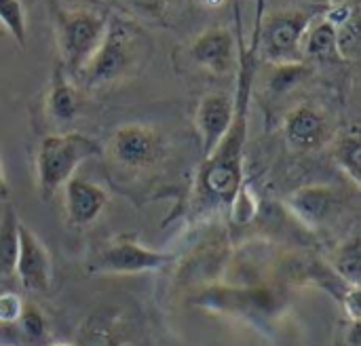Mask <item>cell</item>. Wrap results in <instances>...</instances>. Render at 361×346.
<instances>
[{"label":"cell","mask_w":361,"mask_h":346,"mask_svg":"<svg viewBox=\"0 0 361 346\" xmlns=\"http://www.w3.org/2000/svg\"><path fill=\"white\" fill-rule=\"evenodd\" d=\"M23 304L25 302L15 292L0 294V326H13L19 319Z\"/></svg>","instance_id":"cell-24"},{"label":"cell","mask_w":361,"mask_h":346,"mask_svg":"<svg viewBox=\"0 0 361 346\" xmlns=\"http://www.w3.org/2000/svg\"><path fill=\"white\" fill-rule=\"evenodd\" d=\"M49 346H74V345H70V342H51Z\"/></svg>","instance_id":"cell-27"},{"label":"cell","mask_w":361,"mask_h":346,"mask_svg":"<svg viewBox=\"0 0 361 346\" xmlns=\"http://www.w3.org/2000/svg\"><path fill=\"white\" fill-rule=\"evenodd\" d=\"M44 110L49 118L57 125L72 123L80 112V93L70 82V76L59 63L55 66L53 76H51V85L47 91V99H44Z\"/></svg>","instance_id":"cell-16"},{"label":"cell","mask_w":361,"mask_h":346,"mask_svg":"<svg viewBox=\"0 0 361 346\" xmlns=\"http://www.w3.org/2000/svg\"><path fill=\"white\" fill-rule=\"evenodd\" d=\"M228 211H231L233 222H237V224H247V222L254 220V216L258 214L256 197L252 194V190H250V186H247L245 182L241 184V188L237 190L235 199L231 201Z\"/></svg>","instance_id":"cell-23"},{"label":"cell","mask_w":361,"mask_h":346,"mask_svg":"<svg viewBox=\"0 0 361 346\" xmlns=\"http://www.w3.org/2000/svg\"><path fill=\"white\" fill-rule=\"evenodd\" d=\"M15 277L23 290L32 294H47L53 283V262L47 245L32 228L19 222V243L15 260Z\"/></svg>","instance_id":"cell-10"},{"label":"cell","mask_w":361,"mask_h":346,"mask_svg":"<svg viewBox=\"0 0 361 346\" xmlns=\"http://www.w3.org/2000/svg\"><path fill=\"white\" fill-rule=\"evenodd\" d=\"M334 159L338 167L349 175V180L360 186L361 184V137L360 129L351 127L345 131L338 142L334 144Z\"/></svg>","instance_id":"cell-19"},{"label":"cell","mask_w":361,"mask_h":346,"mask_svg":"<svg viewBox=\"0 0 361 346\" xmlns=\"http://www.w3.org/2000/svg\"><path fill=\"white\" fill-rule=\"evenodd\" d=\"M338 205L341 197L336 188L328 184L300 186L286 199V207L290 209V214L311 230L324 228L338 214Z\"/></svg>","instance_id":"cell-12"},{"label":"cell","mask_w":361,"mask_h":346,"mask_svg":"<svg viewBox=\"0 0 361 346\" xmlns=\"http://www.w3.org/2000/svg\"><path fill=\"white\" fill-rule=\"evenodd\" d=\"M63 205L70 226H91L108 205V192L82 178H70L63 184Z\"/></svg>","instance_id":"cell-14"},{"label":"cell","mask_w":361,"mask_h":346,"mask_svg":"<svg viewBox=\"0 0 361 346\" xmlns=\"http://www.w3.org/2000/svg\"><path fill=\"white\" fill-rule=\"evenodd\" d=\"M0 36H2V34H0Z\"/></svg>","instance_id":"cell-28"},{"label":"cell","mask_w":361,"mask_h":346,"mask_svg":"<svg viewBox=\"0 0 361 346\" xmlns=\"http://www.w3.org/2000/svg\"><path fill=\"white\" fill-rule=\"evenodd\" d=\"M311 74V68L305 61H290V63H277L273 74L269 76V89L275 95L288 93L294 87H298L307 76Z\"/></svg>","instance_id":"cell-21"},{"label":"cell","mask_w":361,"mask_h":346,"mask_svg":"<svg viewBox=\"0 0 361 346\" xmlns=\"http://www.w3.org/2000/svg\"><path fill=\"white\" fill-rule=\"evenodd\" d=\"M300 55L305 59H315V61H338L343 59L338 53V32L332 21L324 19H313V23L307 27L302 42H300Z\"/></svg>","instance_id":"cell-17"},{"label":"cell","mask_w":361,"mask_h":346,"mask_svg":"<svg viewBox=\"0 0 361 346\" xmlns=\"http://www.w3.org/2000/svg\"><path fill=\"white\" fill-rule=\"evenodd\" d=\"M262 6L264 0H258V53H262V57L275 66L302 61L300 42L307 27L315 19V13L290 8L277 11L262 19Z\"/></svg>","instance_id":"cell-6"},{"label":"cell","mask_w":361,"mask_h":346,"mask_svg":"<svg viewBox=\"0 0 361 346\" xmlns=\"http://www.w3.org/2000/svg\"><path fill=\"white\" fill-rule=\"evenodd\" d=\"M150 51L152 42L140 25L123 17H108V27L97 51L76 78L87 89L118 82L133 76L148 61Z\"/></svg>","instance_id":"cell-2"},{"label":"cell","mask_w":361,"mask_h":346,"mask_svg":"<svg viewBox=\"0 0 361 346\" xmlns=\"http://www.w3.org/2000/svg\"><path fill=\"white\" fill-rule=\"evenodd\" d=\"M53 21L59 49V66L66 70L68 76L76 78L104 38L108 15L87 8H55Z\"/></svg>","instance_id":"cell-5"},{"label":"cell","mask_w":361,"mask_h":346,"mask_svg":"<svg viewBox=\"0 0 361 346\" xmlns=\"http://www.w3.org/2000/svg\"><path fill=\"white\" fill-rule=\"evenodd\" d=\"M8 192H11V188H8V182L4 178L2 165H0V201H6L8 199Z\"/></svg>","instance_id":"cell-25"},{"label":"cell","mask_w":361,"mask_h":346,"mask_svg":"<svg viewBox=\"0 0 361 346\" xmlns=\"http://www.w3.org/2000/svg\"><path fill=\"white\" fill-rule=\"evenodd\" d=\"M332 273L345 281L347 285L360 288V273H361V243L360 237L353 235L347 239L332 258Z\"/></svg>","instance_id":"cell-20"},{"label":"cell","mask_w":361,"mask_h":346,"mask_svg":"<svg viewBox=\"0 0 361 346\" xmlns=\"http://www.w3.org/2000/svg\"><path fill=\"white\" fill-rule=\"evenodd\" d=\"M102 152L104 148L97 140L78 131L42 137L36 154V180L42 201H51L85 161L95 159Z\"/></svg>","instance_id":"cell-4"},{"label":"cell","mask_w":361,"mask_h":346,"mask_svg":"<svg viewBox=\"0 0 361 346\" xmlns=\"http://www.w3.org/2000/svg\"><path fill=\"white\" fill-rule=\"evenodd\" d=\"M192 304L241 319L256 330L271 334L290 309V294L281 285H209L192 296Z\"/></svg>","instance_id":"cell-3"},{"label":"cell","mask_w":361,"mask_h":346,"mask_svg":"<svg viewBox=\"0 0 361 346\" xmlns=\"http://www.w3.org/2000/svg\"><path fill=\"white\" fill-rule=\"evenodd\" d=\"M0 23L19 47L25 44L27 19H25V6L21 0H0Z\"/></svg>","instance_id":"cell-22"},{"label":"cell","mask_w":361,"mask_h":346,"mask_svg":"<svg viewBox=\"0 0 361 346\" xmlns=\"http://www.w3.org/2000/svg\"><path fill=\"white\" fill-rule=\"evenodd\" d=\"M190 59L216 76H226L237 72L239 42L226 27H207L192 40Z\"/></svg>","instance_id":"cell-11"},{"label":"cell","mask_w":361,"mask_h":346,"mask_svg":"<svg viewBox=\"0 0 361 346\" xmlns=\"http://www.w3.org/2000/svg\"><path fill=\"white\" fill-rule=\"evenodd\" d=\"M201 4H205V6H220V4H224V0H199Z\"/></svg>","instance_id":"cell-26"},{"label":"cell","mask_w":361,"mask_h":346,"mask_svg":"<svg viewBox=\"0 0 361 346\" xmlns=\"http://www.w3.org/2000/svg\"><path fill=\"white\" fill-rule=\"evenodd\" d=\"M108 150L125 169H148L165 156L167 144L159 129L142 123H127L114 129Z\"/></svg>","instance_id":"cell-8"},{"label":"cell","mask_w":361,"mask_h":346,"mask_svg":"<svg viewBox=\"0 0 361 346\" xmlns=\"http://www.w3.org/2000/svg\"><path fill=\"white\" fill-rule=\"evenodd\" d=\"M135 336V323L125 309L106 304L91 311L78 326L74 346H129Z\"/></svg>","instance_id":"cell-9"},{"label":"cell","mask_w":361,"mask_h":346,"mask_svg":"<svg viewBox=\"0 0 361 346\" xmlns=\"http://www.w3.org/2000/svg\"><path fill=\"white\" fill-rule=\"evenodd\" d=\"M233 112H235V101L233 95L226 93H207L195 112V125L201 137V154L203 161L209 159L216 148L222 144L231 123H233Z\"/></svg>","instance_id":"cell-13"},{"label":"cell","mask_w":361,"mask_h":346,"mask_svg":"<svg viewBox=\"0 0 361 346\" xmlns=\"http://www.w3.org/2000/svg\"><path fill=\"white\" fill-rule=\"evenodd\" d=\"M283 133L296 150H317L330 137V123L317 106L300 104L286 116Z\"/></svg>","instance_id":"cell-15"},{"label":"cell","mask_w":361,"mask_h":346,"mask_svg":"<svg viewBox=\"0 0 361 346\" xmlns=\"http://www.w3.org/2000/svg\"><path fill=\"white\" fill-rule=\"evenodd\" d=\"M171 262H176L173 254L150 249L133 235H118L95 254L89 268L102 275H140L163 271Z\"/></svg>","instance_id":"cell-7"},{"label":"cell","mask_w":361,"mask_h":346,"mask_svg":"<svg viewBox=\"0 0 361 346\" xmlns=\"http://www.w3.org/2000/svg\"><path fill=\"white\" fill-rule=\"evenodd\" d=\"M19 216L13 205H6L0 216V279L15 275L17 243H19Z\"/></svg>","instance_id":"cell-18"},{"label":"cell","mask_w":361,"mask_h":346,"mask_svg":"<svg viewBox=\"0 0 361 346\" xmlns=\"http://www.w3.org/2000/svg\"><path fill=\"white\" fill-rule=\"evenodd\" d=\"M258 63V21L254 27V38L250 47L239 42L237 59V87H235V112L233 123L216 148V152L203 161L197 175V197L205 207H226L235 199L243 180V150L247 142V121H250V101L252 87Z\"/></svg>","instance_id":"cell-1"}]
</instances>
